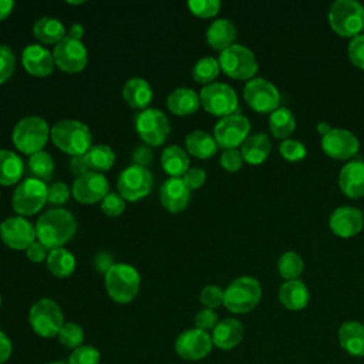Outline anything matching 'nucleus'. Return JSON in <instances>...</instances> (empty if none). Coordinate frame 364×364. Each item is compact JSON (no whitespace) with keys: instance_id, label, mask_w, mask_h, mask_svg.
<instances>
[{"instance_id":"41","label":"nucleus","mask_w":364,"mask_h":364,"mask_svg":"<svg viewBox=\"0 0 364 364\" xmlns=\"http://www.w3.org/2000/svg\"><path fill=\"white\" fill-rule=\"evenodd\" d=\"M58 341L68 348H78L84 341V330L77 323H64L58 333Z\"/></svg>"},{"instance_id":"46","label":"nucleus","mask_w":364,"mask_h":364,"mask_svg":"<svg viewBox=\"0 0 364 364\" xmlns=\"http://www.w3.org/2000/svg\"><path fill=\"white\" fill-rule=\"evenodd\" d=\"M16 57L9 46L0 44V84L10 80L14 73Z\"/></svg>"},{"instance_id":"43","label":"nucleus","mask_w":364,"mask_h":364,"mask_svg":"<svg viewBox=\"0 0 364 364\" xmlns=\"http://www.w3.org/2000/svg\"><path fill=\"white\" fill-rule=\"evenodd\" d=\"M100 351L92 346H80L73 350L68 357V364H100Z\"/></svg>"},{"instance_id":"56","label":"nucleus","mask_w":364,"mask_h":364,"mask_svg":"<svg viewBox=\"0 0 364 364\" xmlns=\"http://www.w3.org/2000/svg\"><path fill=\"white\" fill-rule=\"evenodd\" d=\"M90 169L85 164V159H84V155H80V156H73L70 159V172L71 175L74 176H82L84 173H87Z\"/></svg>"},{"instance_id":"25","label":"nucleus","mask_w":364,"mask_h":364,"mask_svg":"<svg viewBox=\"0 0 364 364\" xmlns=\"http://www.w3.org/2000/svg\"><path fill=\"white\" fill-rule=\"evenodd\" d=\"M122 97L131 108L144 111L148 108L149 102L152 101L154 91L146 80L134 77L125 82L122 88Z\"/></svg>"},{"instance_id":"39","label":"nucleus","mask_w":364,"mask_h":364,"mask_svg":"<svg viewBox=\"0 0 364 364\" xmlns=\"http://www.w3.org/2000/svg\"><path fill=\"white\" fill-rule=\"evenodd\" d=\"M219 71H220L219 61L213 57L206 55V57L199 58L195 63V65L192 68V77L196 82L209 85L219 75Z\"/></svg>"},{"instance_id":"44","label":"nucleus","mask_w":364,"mask_h":364,"mask_svg":"<svg viewBox=\"0 0 364 364\" xmlns=\"http://www.w3.org/2000/svg\"><path fill=\"white\" fill-rule=\"evenodd\" d=\"M279 152L289 162L301 161L307 154L306 146L296 139H284L279 146Z\"/></svg>"},{"instance_id":"28","label":"nucleus","mask_w":364,"mask_h":364,"mask_svg":"<svg viewBox=\"0 0 364 364\" xmlns=\"http://www.w3.org/2000/svg\"><path fill=\"white\" fill-rule=\"evenodd\" d=\"M279 300L289 310H301L307 306L310 293L301 280H287L279 289Z\"/></svg>"},{"instance_id":"48","label":"nucleus","mask_w":364,"mask_h":364,"mask_svg":"<svg viewBox=\"0 0 364 364\" xmlns=\"http://www.w3.org/2000/svg\"><path fill=\"white\" fill-rule=\"evenodd\" d=\"M347 55L354 67L364 70V34H360L350 40Z\"/></svg>"},{"instance_id":"16","label":"nucleus","mask_w":364,"mask_h":364,"mask_svg":"<svg viewBox=\"0 0 364 364\" xmlns=\"http://www.w3.org/2000/svg\"><path fill=\"white\" fill-rule=\"evenodd\" d=\"M0 237L6 246L26 250L37 239L36 226L23 216H11L0 223Z\"/></svg>"},{"instance_id":"36","label":"nucleus","mask_w":364,"mask_h":364,"mask_svg":"<svg viewBox=\"0 0 364 364\" xmlns=\"http://www.w3.org/2000/svg\"><path fill=\"white\" fill-rule=\"evenodd\" d=\"M269 129L274 138L287 139L296 129L294 114L286 107H279L269 117Z\"/></svg>"},{"instance_id":"1","label":"nucleus","mask_w":364,"mask_h":364,"mask_svg":"<svg viewBox=\"0 0 364 364\" xmlns=\"http://www.w3.org/2000/svg\"><path fill=\"white\" fill-rule=\"evenodd\" d=\"M77 220L74 215L63 208L44 212L36 222V235L41 245L48 250L63 247L74 236Z\"/></svg>"},{"instance_id":"47","label":"nucleus","mask_w":364,"mask_h":364,"mask_svg":"<svg viewBox=\"0 0 364 364\" xmlns=\"http://www.w3.org/2000/svg\"><path fill=\"white\" fill-rule=\"evenodd\" d=\"M101 210L109 218H117L125 210V199L117 192H109L101 200Z\"/></svg>"},{"instance_id":"17","label":"nucleus","mask_w":364,"mask_h":364,"mask_svg":"<svg viewBox=\"0 0 364 364\" xmlns=\"http://www.w3.org/2000/svg\"><path fill=\"white\" fill-rule=\"evenodd\" d=\"M213 347L212 336L200 328H189L181 333L175 341V351L183 360L198 361L205 358Z\"/></svg>"},{"instance_id":"40","label":"nucleus","mask_w":364,"mask_h":364,"mask_svg":"<svg viewBox=\"0 0 364 364\" xmlns=\"http://www.w3.org/2000/svg\"><path fill=\"white\" fill-rule=\"evenodd\" d=\"M304 269L303 259L296 252H286L277 260L279 274L287 280H296Z\"/></svg>"},{"instance_id":"60","label":"nucleus","mask_w":364,"mask_h":364,"mask_svg":"<svg viewBox=\"0 0 364 364\" xmlns=\"http://www.w3.org/2000/svg\"><path fill=\"white\" fill-rule=\"evenodd\" d=\"M316 129H317V132H318L321 136H324V135H327V134L331 131V127H330V124H327V122H318L317 127H316Z\"/></svg>"},{"instance_id":"45","label":"nucleus","mask_w":364,"mask_h":364,"mask_svg":"<svg viewBox=\"0 0 364 364\" xmlns=\"http://www.w3.org/2000/svg\"><path fill=\"white\" fill-rule=\"evenodd\" d=\"M223 299H225V290H222L219 286L216 284H208L202 289L200 294H199V300L200 303L206 307V309H216L219 306L223 304Z\"/></svg>"},{"instance_id":"21","label":"nucleus","mask_w":364,"mask_h":364,"mask_svg":"<svg viewBox=\"0 0 364 364\" xmlns=\"http://www.w3.org/2000/svg\"><path fill=\"white\" fill-rule=\"evenodd\" d=\"M21 64L24 70L36 77H47L54 70L53 54L40 44H30L21 53Z\"/></svg>"},{"instance_id":"51","label":"nucleus","mask_w":364,"mask_h":364,"mask_svg":"<svg viewBox=\"0 0 364 364\" xmlns=\"http://www.w3.org/2000/svg\"><path fill=\"white\" fill-rule=\"evenodd\" d=\"M218 323H219L218 314L212 309H206L205 307V309L199 310L196 313V316H195V326H196V328H200L203 331L213 330Z\"/></svg>"},{"instance_id":"59","label":"nucleus","mask_w":364,"mask_h":364,"mask_svg":"<svg viewBox=\"0 0 364 364\" xmlns=\"http://www.w3.org/2000/svg\"><path fill=\"white\" fill-rule=\"evenodd\" d=\"M13 7H14V1L0 0V21H3L10 16V13L13 11Z\"/></svg>"},{"instance_id":"8","label":"nucleus","mask_w":364,"mask_h":364,"mask_svg":"<svg viewBox=\"0 0 364 364\" xmlns=\"http://www.w3.org/2000/svg\"><path fill=\"white\" fill-rule=\"evenodd\" d=\"M28 321L36 334L50 338L58 336L64 326V314L54 300L40 299L31 306Z\"/></svg>"},{"instance_id":"34","label":"nucleus","mask_w":364,"mask_h":364,"mask_svg":"<svg viewBox=\"0 0 364 364\" xmlns=\"http://www.w3.org/2000/svg\"><path fill=\"white\" fill-rule=\"evenodd\" d=\"M33 33L44 44H57L65 37V27L58 18L41 17L34 23Z\"/></svg>"},{"instance_id":"6","label":"nucleus","mask_w":364,"mask_h":364,"mask_svg":"<svg viewBox=\"0 0 364 364\" xmlns=\"http://www.w3.org/2000/svg\"><path fill=\"white\" fill-rule=\"evenodd\" d=\"M262 299V286L259 280L249 276H242L229 283L225 289L223 306L236 314L252 311Z\"/></svg>"},{"instance_id":"33","label":"nucleus","mask_w":364,"mask_h":364,"mask_svg":"<svg viewBox=\"0 0 364 364\" xmlns=\"http://www.w3.org/2000/svg\"><path fill=\"white\" fill-rule=\"evenodd\" d=\"M24 172L23 159L13 151L0 149V185H14Z\"/></svg>"},{"instance_id":"3","label":"nucleus","mask_w":364,"mask_h":364,"mask_svg":"<svg viewBox=\"0 0 364 364\" xmlns=\"http://www.w3.org/2000/svg\"><path fill=\"white\" fill-rule=\"evenodd\" d=\"M328 24L340 37L354 38L364 30V6L355 0H337L330 6Z\"/></svg>"},{"instance_id":"38","label":"nucleus","mask_w":364,"mask_h":364,"mask_svg":"<svg viewBox=\"0 0 364 364\" xmlns=\"http://www.w3.org/2000/svg\"><path fill=\"white\" fill-rule=\"evenodd\" d=\"M28 169H30L33 178H37L43 182H47L53 178L54 161H53V158L48 152L40 151V152H36V154L30 155Z\"/></svg>"},{"instance_id":"20","label":"nucleus","mask_w":364,"mask_h":364,"mask_svg":"<svg viewBox=\"0 0 364 364\" xmlns=\"http://www.w3.org/2000/svg\"><path fill=\"white\" fill-rule=\"evenodd\" d=\"M331 232L343 239L358 235L364 228V215L353 206H340L334 209L328 220Z\"/></svg>"},{"instance_id":"31","label":"nucleus","mask_w":364,"mask_h":364,"mask_svg":"<svg viewBox=\"0 0 364 364\" xmlns=\"http://www.w3.org/2000/svg\"><path fill=\"white\" fill-rule=\"evenodd\" d=\"M161 165L171 178H181L189 169L188 152L178 145H171L162 151Z\"/></svg>"},{"instance_id":"9","label":"nucleus","mask_w":364,"mask_h":364,"mask_svg":"<svg viewBox=\"0 0 364 364\" xmlns=\"http://www.w3.org/2000/svg\"><path fill=\"white\" fill-rule=\"evenodd\" d=\"M48 186L37 178H26L14 189L11 205L21 216L36 215L47 202Z\"/></svg>"},{"instance_id":"54","label":"nucleus","mask_w":364,"mask_h":364,"mask_svg":"<svg viewBox=\"0 0 364 364\" xmlns=\"http://www.w3.org/2000/svg\"><path fill=\"white\" fill-rule=\"evenodd\" d=\"M47 250H48V249H47L44 245H41L38 240H36V242H33V243L26 249V255H27V257H28L33 263H40V262H44V260L47 259V255H48Z\"/></svg>"},{"instance_id":"52","label":"nucleus","mask_w":364,"mask_h":364,"mask_svg":"<svg viewBox=\"0 0 364 364\" xmlns=\"http://www.w3.org/2000/svg\"><path fill=\"white\" fill-rule=\"evenodd\" d=\"M182 179L191 191L198 189L206 182V172L202 168H189Z\"/></svg>"},{"instance_id":"32","label":"nucleus","mask_w":364,"mask_h":364,"mask_svg":"<svg viewBox=\"0 0 364 364\" xmlns=\"http://www.w3.org/2000/svg\"><path fill=\"white\" fill-rule=\"evenodd\" d=\"M185 146L191 155H193L199 159L212 158L219 148L213 135H210L205 131H199V129L186 135Z\"/></svg>"},{"instance_id":"11","label":"nucleus","mask_w":364,"mask_h":364,"mask_svg":"<svg viewBox=\"0 0 364 364\" xmlns=\"http://www.w3.org/2000/svg\"><path fill=\"white\" fill-rule=\"evenodd\" d=\"M135 129L139 138L149 146H161L171 131L169 119L156 108L139 111L135 117Z\"/></svg>"},{"instance_id":"37","label":"nucleus","mask_w":364,"mask_h":364,"mask_svg":"<svg viewBox=\"0 0 364 364\" xmlns=\"http://www.w3.org/2000/svg\"><path fill=\"white\" fill-rule=\"evenodd\" d=\"M84 159L88 169H91L92 172L101 173L112 168L115 162V154L111 149V146L100 144V145H92L84 155Z\"/></svg>"},{"instance_id":"29","label":"nucleus","mask_w":364,"mask_h":364,"mask_svg":"<svg viewBox=\"0 0 364 364\" xmlns=\"http://www.w3.org/2000/svg\"><path fill=\"white\" fill-rule=\"evenodd\" d=\"M340 346L351 355H364V324L358 321H346L338 328Z\"/></svg>"},{"instance_id":"18","label":"nucleus","mask_w":364,"mask_h":364,"mask_svg":"<svg viewBox=\"0 0 364 364\" xmlns=\"http://www.w3.org/2000/svg\"><path fill=\"white\" fill-rule=\"evenodd\" d=\"M108 189V181L102 173L88 171L82 176L75 178L71 188V193L80 203L91 205L98 200H102L109 193Z\"/></svg>"},{"instance_id":"2","label":"nucleus","mask_w":364,"mask_h":364,"mask_svg":"<svg viewBox=\"0 0 364 364\" xmlns=\"http://www.w3.org/2000/svg\"><path fill=\"white\" fill-rule=\"evenodd\" d=\"M54 145L73 156L85 155L92 146V134L90 128L75 119H63L53 125L50 131Z\"/></svg>"},{"instance_id":"58","label":"nucleus","mask_w":364,"mask_h":364,"mask_svg":"<svg viewBox=\"0 0 364 364\" xmlns=\"http://www.w3.org/2000/svg\"><path fill=\"white\" fill-rule=\"evenodd\" d=\"M84 33H85L84 26H82V24H80V23H75V24L70 26V28H68V34H67V36H68L70 38H74V40L81 41V38H82Z\"/></svg>"},{"instance_id":"42","label":"nucleus","mask_w":364,"mask_h":364,"mask_svg":"<svg viewBox=\"0 0 364 364\" xmlns=\"http://www.w3.org/2000/svg\"><path fill=\"white\" fill-rule=\"evenodd\" d=\"M188 9L196 17L210 18L219 13L220 1L219 0H191L188 1Z\"/></svg>"},{"instance_id":"10","label":"nucleus","mask_w":364,"mask_h":364,"mask_svg":"<svg viewBox=\"0 0 364 364\" xmlns=\"http://www.w3.org/2000/svg\"><path fill=\"white\" fill-rule=\"evenodd\" d=\"M200 105L206 112L216 117H228L237 109V95L235 90L225 82H212L199 92Z\"/></svg>"},{"instance_id":"19","label":"nucleus","mask_w":364,"mask_h":364,"mask_svg":"<svg viewBox=\"0 0 364 364\" xmlns=\"http://www.w3.org/2000/svg\"><path fill=\"white\" fill-rule=\"evenodd\" d=\"M321 148L324 154L337 161L353 158L360 148L357 136L341 128H331V131L321 138Z\"/></svg>"},{"instance_id":"23","label":"nucleus","mask_w":364,"mask_h":364,"mask_svg":"<svg viewBox=\"0 0 364 364\" xmlns=\"http://www.w3.org/2000/svg\"><path fill=\"white\" fill-rule=\"evenodd\" d=\"M338 186L341 192L351 199L363 198L364 196V161L354 159L347 162L338 173Z\"/></svg>"},{"instance_id":"26","label":"nucleus","mask_w":364,"mask_h":364,"mask_svg":"<svg viewBox=\"0 0 364 364\" xmlns=\"http://www.w3.org/2000/svg\"><path fill=\"white\" fill-rule=\"evenodd\" d=\"M236 27L228 18L215 20L206 30V41L213 50L220 53L235 44L236 40Z\"/></svg>"},{"instance_id":"53","label":"nucleus","mask_w":364,"mask_h":364,"mask_svg":"<svg viewBox=\"0 0 364 364\" xmlns=\"http://www.w3.org/2000/svg\"><path fill=\"white\" fill-rule=\"evenodd\" d=\"M154 159V152L148 145H139L132 151V162L134 165L148 166Z\"/></svg>"},{"instance_id":"57","label":"nucleus","mask_w":364,"mask_h":364,"mask_svg":"<svg viewBox=\"0 0 364 364\" xmlns=\"http://www.w3.org/2000/svg\"><path fill=\"white\" fill-rule=\"evenodd\" d=\"M11 355V341L10 338L0 331V364L6 363Z\"/></svg>"},{"instance_id":"50","label":"nucleus","mask_w":364,"mask_h":364,"mask_svg":"<svg viewBox=\"0 0 364 364\" xmlns=\"http://www.w3.org/2000/svg\"><path fill=\"white\" fill-rule=\"evenodd\" d=\"M243 158L237 149H225L220 155V165L228 172H237L242 168Z\"/></svg>"},{"instance_id":"55","label":"nucleus","mask_w":364,"mask_h":364,"mask_svg":"<svg viewBox=\"0 0 364 364\" xmlns=\"http://www.w3.org/2000/svg\"><path fill=\"white\" fill-rule=\"evenodd\" d=\"M94 264L97 267L98 272L101 273H107L115 263H114V259H112V255L108 253V252H100L95 255L94 257Z\"/></svg>"},{"instance_id":"14","label":"nucleus","mask_w":364,"mask_h":364,"mask_svg":"<svg viewBox=\"0 0 364 364\" xmlns=\"http://www.w3.org/2000/svg\"><path fill=\"white\" fill-rule=\"evenodd\" d=\"M250 132V121L240 114H232L218 121L213 128V138L219 148L236 149Z\"/></svg>"},{"instance_id":"61","label":"nucleus","mask_w":364,"mask_h":364,"mask_svg":"<svg viewBox=\"0 0 364 364\" xmlns=\"http://www.w3.org/2000/svg\"><path fill=\"white\" fill-rule=\"evenodd\" d=\"M47 364H64V363H61V361H55V363H47Z\"/></svg>"},{"instance_id":"13","label":"nucleus","mask_w":364,"mask_h":364,"mask_svg":"<svg viewBox=\"0 0 364 364\" xmlns=\"http://www.w3.org/2000/svg\"><path fill=\"white\" fill-rule=\"evenodd\" d=\"M243 98L246 104L256 112L267 114L279 108L280 92L266 78H252L243 88Z\"/></svg>"},{"instance_id":"49","label":"nucleus","mask_w":364,"mask_h":364,"mask_svg":"<svg viewBox=\"0 0 364 364\" xmlns=\"http://www.w3.org/2000/svg\"><path fill=\"white\" fill-rule=\"evenodd\" d=\"M70 195H71V192L64 182H54L48 186L47 202H50L51 205L60 206L68 200Z\"/></svg>"},{"instance_id":"27","label":"nucleus","mask_w":364,"mask_h":364,"mask_svg":"<svg viewBox=\"0 0 364 364\" xmlns=\"http://www.w3.org/2000/svg\"><path fill=\"white\" fill-rule=\"evenodd\" d=\"M168 109L179 117L191 115L198 111L200 105L199 95L192 88H175L166 98Z\"/></svg>"},{"instance_id":"4","label":"nucleus","mask_w":364,"mask_h":364,"mask_svg":"<svg viewBox=\"0 0 364 364\" xmlns=\"http://www.w3.org/2000/svg\"><path fill=\"white\" fill-rule=\"evenodd\" d=\"M104 276L107 293L117 303H129L139 291L141 276L131 264L115 263Z\"/></svg>"},{"instance_id":"5","label":"nucleus","mask_w":364,"mask_h":364,"mask_svg":"<svg viewBox=\"0 0 364 364\" xmlns=\"http://www.w3.org/2000/svg\"><path fill=\"white\" fill-rule=\"evenodd\" d=\"M50 131L51 129L46 119L30 115L16 124L11 139L18 151L26 155H33L43 151L50 138Z\"/></svg>"},{"instance_id":"22","label":"nucleus","mask_w":364,"mask_h":364,"mask_svg":"<svg viewBox=\"0 0 364 364\" xmlns=\"http://www.w3.org/2000/svg\"><path fill=\"white\" fill-rule=\"evenodd\" d=\"M159 199L166 210L176 213L188 206L191 189L185 185L182 178H169L159 189Z\"/></svg>"},{"instance_id":"7","label":"nucleus","mask_w":364,"mask_h":364,"mask_svg":"<svg viewBox=\"0 0 364 364\" xmlns=\"http://www.w3.org/2000/svg\"><path fill=\"white\" fill-rule=\"evenodd\" d=\"M220 70L233 80L250 81L257 73V60L247 47L233 44L219 55Z\"/></svg>"},{"instance_id":"35","label":"nucleus","mask_w":364,"mask_h":364,"mask_svg":"<svg viewBox=\"0 0 364 364\" xmlns=\"http://www.w3.org/2000/svg\"><path fill=\"white\" fill-rule=\"evenodd\" d=\"M46 263L48 270L57 277H68L75 270V257L64 247L48 250Z\"/></svg>"},{"instance_id":"24","label":"nucleus","mask_w":364,"mask_h":364,"mask_svg":"<svg viewBox=\"0 0 364 364\" xmlns=\"http://www.w3.org/2000/svg\"><path fill=\"white\" fill-rule=\"evenodd\" d=\"M243 324L236 318H223L212 330V341L220 350L235 348L243 338Z\"/></svg>"},{"instance_id":"62","label":"nucleus","mask_w":364,"mask_h":364,"mask_svg":"<svg viewBox=\"0 0 364 364\" xmlns=\"http://www.w3.org/2000/svg\"><path fill=\"white\" fill-rule=\"evenodd\" d=\"M0 306H1V296H0Z\"/></svg>"},{"instance_id":"30","label":"nucleus","mask_w":364,"mask_h":364,"mask_svg":"<svg viewBox=\"0 0 364 364\" xmlns=\"http://www.w3.org/2000/svg\"><path fill=\"white\" fill-rule=\"evenodd\" d=\"M272 151L270 138L266 134H253L242 144L240 154L245 162L250 165H260L267 159Z\"/></svg>"},{"instance_id":"15","label":"nucleus","mask_w":364,"mask_h":364,"mask_svg":"<svg viewBox=\"0 0 364 364\" xmlns=\"http://www.w3.org/2000/svg\"><path fill=\"white\" fill-rule=\"evenodd\" d=\"M53 57L55 65L65 73H80L88 61V53L82 41L70 38L68 36L55 44Z\"/></svg>"},{"instance_id":"12","label":"nucleus","mask_w":364,"mask_h":364,"mask_svg":"<svg viewBox=\"0 0 364 364\" xmlns=\"http://www.w3.org/2000/svg\"><path fill=\"white\" fill-rule=\"evenodd\" d=\"M154 185L152 173L148 168L139 165L127 166L118 176L117 188L119 195L131 202H136L151 192Z\"/></svg>"}]
</instances>
